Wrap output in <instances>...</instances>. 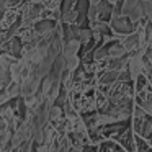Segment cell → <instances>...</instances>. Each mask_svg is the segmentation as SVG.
<instances>
[{
	"label": "cell",
	"instance_id": "cell-8",
	"mask_svg": "<svg viewBox=\"0 0 152 152\" xmlns=\"http://www.w3.org/2000/svg\"><path fill=\"white\" fill-rule=\"evenodd\" d=\"M10 72H8V69H5V67L0 66V82L4 83V85H7L8 82H10Z\"/></svg>",
	"mask_w": 152,
	"mask_h": 152
},
{
	"label": "cell",
	"instance_id": "cell-6",
	"mask_svg": "<svg viewBox=\"0 0 152 152\" xmlns=\"http://www.w3.org/2000/svg\"><path fill=\"white\" fill-rule=\"evenodd\" d=\"M147 85H149V83H147V79H145V75H144V74H141V75L137 77V80H136V87H134L136 93L142 92V90H144Z\"/></svg>",
	"mask_w": 152,
	"mask_h": 152
},
{
	"label": "cell",
	"instance_id": "cell-1",
	"mask_svg": "<svg viewBox=\"0 0 152 152\" xmlns=\"http://www.w3.org/2000/svg\"><path fill=\"white\" fill-rule=\"evenodd\" d=\"M111 30L118 34H131L134 31V26L131 25V20L128 17H121V15H113L111 18Z\"/></svg>",
	"mask_w": 152,
	"mask_h": 152
},
{
	"label": "cell",
	"instance_id": "cell-4",
	"mask_svg": "<svg viewBox=\"0 0 152 152\" xmlns=\"http://www.w3.org/2000/svg\"><path fill=\"white\" fill-rule=\"evenodd\" d=\"M5 90L10 95L12 100H15L18 95H20V82H15V80H10V82L5 85Z\"/></svg>",
	"mask_w": 152,
	"mask_h": 152
},
{
	"label": "cell",
	"instance_id": "cell-7",
	"mask_svg": "<svg viewBox=\"0 0 152 152\" xmlns=\"http://www.w3.org/2000/svg\"><path fill=\"white\" fill-rule=\"evenodd\" d=\"M33 142H34L33 137L25 139V141L18 145V152H31V145H33Z\"/></svg>",
	"mask_w": 152,
	"mask_h": 152
},
{
	"label": "cell",
	"instance_id": "cell-2",
	"mask_svg": "<svg viewBox=\"0 0 152 152\" xmlns=\"http://www.w3.org/2000/svg\"><path fill=\"white\" fill-rule=\"evenodd\" d=\"M17 21H18V10H15V8H8V10L2 15V18H0V30L2 31L8 30V28L13 26Z\"/></svg>",
	"mask_w": 152,
	"mask_h": 152
},
{
	"label": "cell",
	"instance_id": "cell-9",
	"mask_svg": "<svg viewBox=\"0 0 152 152\" xmlns=\"http://www.w3.org/2000/svg\"><path fill=\"white\" fill-rule=\"evenodd\" d=\"M137 43H139V38H137V34H134V36H131L128 41L124 43V48L126 49H131V48H136L137 46Z\"/></svg>",
	"mask_w": 152,
	"mask_h": 152
},
{
	"label": "cell",
	"instance_id": "cell-10",
	"mask_svg": "<svg viewBox=\"0 0 152 152\" xmlns=\"http://www.w3.org/2000/svg\"><path fill=\"white\" fill-rule=\"evenodd\" d=\"M10 100H12V98H10V95L7 93L5 87H4V88H0V106H2V105H5V103H8Z\"/></svg>",
	"mask_w": 152,
	"mask_h": 152
},
{
	"label": "cell",
	"instance_id": "cell-11",
	"mask_svg": "<svg viewBox=\"0 0 152 152\" xmlns=\"http://www.w3.org/2000/svg\"><path fill=\"white\" fill-rule=\"evenodd\" d=\"M118 80H121V82H124V80H129V70H128V69H124L123 72H119Z\"/></svg>",
	"mask_w": 152,
	"mask_h": 152
},
{
	"label": "cell",
	"instance_id": "cell-5",
	"mask_svg": "<svg viewBox=\"0 0 152 152\" xmlns=\"http://www.w3.org/2000/svg\"><path fill=\"white\" fill-rule=\"evenodd\" d=\"M12 134H13V131H12L10 128H7V129H0V147H2V145H5L7 142H10Z\"/></svg>",
	"mask_w": 152,
	"mask_h": 152
},
{
	"label": "cell",
	"instance_id": "cell-3",
	"mask_svg": "<svg viewBox=\"0 0 152 152\" xmlns=\"http://www.w3.org/2000/svg\"><path fill=\"white\" fill-rule=\"evenodd\" d=\"M18 61H20V57L15 56V54L8 53V51H0V66L5 67V69H10Z\"/></svg>",
	"mask_w": 152,
	"mask_h": 152
}]
</instances>
